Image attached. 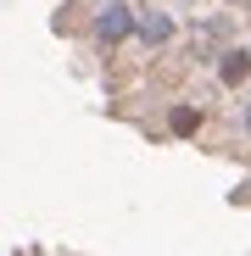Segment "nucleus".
Returning <instances> with one entry per match:
<instances>
[{
    "label": "nucleus",
    "mask_w": 251,
    "mask_h": 256,
    "mask_svg": "<svg viewBox=\"0 0 251 256\" xmlns=\"http://www.w3.org/2000/svg\"><path fill=\"white\" fill-rule=\"evenodd\" d=\"M245 134H251V100H245Z\"/></svg>",
    "instance_id": "3"
},
{
    "label": "nucleus",
    "mask_w": 251,
    "mask_h": 256,
    "mask_svg": "<svg viewBox=\"0 0 251 256\" xmlns=\"http://www.w3.org/2000/svg\"><path fill=\"white\" fill-rule=\"evenodd\" d=\"M201 128V112L195 106H173V134H195Z\"/></svg>",
    "instance_id": "2"
},
{
    "label": "nucleus",
    "mask_w": 251,
    "mask_h": 256,
    "mask_svg": "<svg viewBox=\"0 0 251 256\" xmlns=\"http://www.w3.org/2000/svg\"><path fill=\"white\" fill-rule=\"evenodd\" d=\"M218 78H223V84H245V78H251V56H245V50H229L223 67H218Z\"/></svg>",
    "instance_id": "1"
}]
</instances>
